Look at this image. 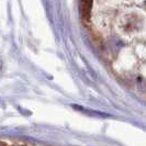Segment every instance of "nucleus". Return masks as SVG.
Listing matches in <instances>:
<instances>
[{
  "instance_id": "obj_1",
  "label": "nucleus",
  "mask_w": 146,
  "mask_h": 146,
  "mask_svg": "<svg viewBox=\"0 0 146 146\" xmlns=\"http://www.w3.org/2000/svg\"><path fill=\"white\" fill-rule=\"evenodd\" d=\"M92 1L94 0H80V11L81 15L85 20H89L90 18V11L92 7Z\"/></svg>"
},
{
  "instance_id": "obj_2",
  "label": "nucleus",
  "mask_w": 146,
  "mask_h": 146,
  "mask_svg": "<svg viewBox=\"0 0 146 146\" xmlns=\"http://www.w3.org/2000/svg\"><path fill=\"white\" fill-rule=\"evenodd\" d=\"M1 67H2V63L0 62V69H1Z\"/></svg>"
}]
</instances>
